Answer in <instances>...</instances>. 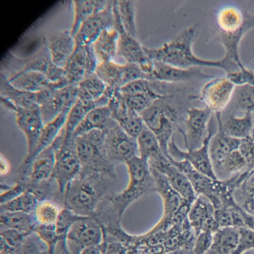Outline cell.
Masks as SVG:
<instances>
[{
  "instance_id": "obj_3",
  "label": "cell",
  "mask_w": 254,
  "mask_h": 254,
  "mask_svg": "<svg viewBox=\"0 0 254 254\" xmlns=\"http://www.w3.org/2000/svg\"><path fill=\"white\" fill-rule=\"evenodd\" d=\"M126 165L129 180L121 192L108 196L107 209L115 214L120 222L126 209L132 202L149 192L155 191V183L147 160L135 156L127 161Z\"/></svg>"
},
{
  "instance_id": "obj_42",
  "label": "cell",
  "mask_w": 254,
  "mask_h": 254,
  "mask_svg": "<svg viewBox=\"0 0 254 254\" xmlns=\"http://www.w3.org/2000/svg\"><path fill=\"white\" fill-rule=\"evenodd\" d=\"M38 202L35 195L27 191L7 203L0 204V211L34 213Z\"/></svg>"
},
{
  "instance_id": "obj_39",
  "label": "cell",
  "mask_w": 254,
  "mask_h": 254,
  "mask_svg": "<svg viewBox=\"0 0 254 254\" xmlns=\"http://www.w3.org/2000/svg\"><path fill=\"white\" fill-rule=\"evenodd\" d=\"M124 64L113 61L100 63L95 71L96 74L108 87L120 89L123 86Z\"/></svg>"
},
{
  "instance_id": "obj_4",
  "label": "cell",
  "mask_w": 254,
  "mask_h": 254,
  "mask_svg": "<svg viewBox=\"0 0 254 254\" xmlns=\"http://www.w3.org/2000/svg\"><path fill=\"white\" fill-rule=\"evenodd\" d=\"M105 136V131L95 129L74 138L81 165L80 171L100 172L117 178L116 165L106 154Z\"/></svg>"
},
{
  "instance_id": "obj_32",
  "label": "cell",
  "mask_w": 254,
  "mask_h": 254,
  "mask_svg": "<svg viewBox=\"0 0 254 254\" xmlns=\"http://www.w3.org/2000/svg\"><path fill=\"white\" fill-rule=\"evenodd\" d=\"M239 239V228H220L213 233L212 245L205 254H232L237 248Z\"/></svg>"
},
{
  "instance_id": "obj_48",
  "label": "cell",
  "mask_w": 254,
  "mask_h": 254,
  "mask_svg": "<svg viewBox=\"0 0 254 254\" xmlns=\"http://www.w3.org/2000/svg\"><path fill=\"white\" fill-rule=\"evenodd\" d=\"M34 230L49 247L51 254H53L55 247L59 240L56 229L55 224H38Z\"/></svg>"
},
{
  "instance_id": "obj_55",
  "label": "cell",
  "mask_w": 254,
  "mask_h": 254,
  "mask_svg": "<svg viewBox=\"0 0 254 254\" xmlns=\"http://www.w3.org/2000/svg\"><path fill=\"white\" fill-rule=\"evenodd\" d=\"M214 216L220 228L233 227L232 216L229 207L215 209Z\"/></svg>"
},
{
  "instance_id": "obj_51",
  "label": "cell",
  "mask_w": 254,
  "mask_h": 254,
  "mask_svg": "<svg viewBox=\"0 0 254 254\" xmlns=\"http://www.w3.org/2000/svg\"><path fill=\"white\" fill-rule=\"evenodd\" d=\"M226 77L235 85L248 84L254 86V73L245 67L227 74Z\"/></svg>"
},
{
  "instance_id": "obj_47",
  "label": "cell",
  "mask_w": 254,
  "mask_h": 254,
  "mask_svg": "<svg viewBox=\"0 0 254 254\" xmlns=\"http://www.w3.org/2000/svg\"><path fill=\"white\" fill-rule=\"evenodd\" d=\"M87 217L77 215L65 208L62 209L55 223L56 232L59 238L66 237L70 228L75 223Z\"/></svg>"
},
{
  "instance_id": "obj_54",
  "label": "cell",
  "mask_w": 254,
  "mask_h": 254,
  "mask_svg": "<svg viewBox=\"0 0 254 254\" xmlns=\"http://www.w3.org/2000/svg\"><path fill=\"white\" fill-rule=\"evenodd\" d=\"M239 149L246 159L249 172L254 170V141L251 137L242 139Z\"/></svg>"
},
{
  "instance_id": "obj_44",
  "label": "cell",
  "mask_w": 254,
  "mask_h": 254,
  "mask_svg": "<svg viewBox=\"0 0 254 254\" xmlns=\"http://www.w3.org/2000/svg\"><path fill=\"white\" fill-rule=\"evenodd\" d=\"M123 95L127 107L139 115L152 105L156 101L166 96L156 93Z\"/></svg>"
},
{
  "instance_id": "obj_43",
  "label": "cell",
  "mask_w": 254,
  "mask_h": 254,
  "mask_svg": "<svg viewBox=\"0 0 254 254\" xmlns=\"http://www.w3.org/2000/svg\"><path fill=\"white\" fill-rule=\"evenodd\" d=\"M121 22L126 31L136 38L135 5L129 0H115Z\"/></svg>"
},
{
  "instance_id": "obj_38",
  "label": "cell",
  "mask_w": 254,
  "mask_h": 254,
  "mask_svg": "<svg viewBox=\"0 0 254 254\" xmlns=\"http://www.w3.org/2000/svg\"><path fill=\"white\" fill-rule=\"evenodd\" d=\"M78 99L77 84H70L55 90L50 101V107L54 114L58 116L63 112H69Z\"/></svg>"
},
{
  "instance_id": "obj_26",
  "label": "cell",
  "mask_w": 254,
  "mask_h": 254,
  "mask_svg": "<svg viewBox=\"0 0 254 254\" xmlns=\"http://www.w3.org/2000/svg\"><path fill=\"white\" fill-rule=\"evenodd\" d=\"M241 140L227 135L218 127L217 132L209 140L208 148L214 173L231 151L239 148Z\"/></svg>"
},
{
  "instance_id": "obj_12",
  "label": "cell",
  "mask_w": 254,
  "mask_h": 254,
  "mask_svg": "<svg viewBox=\"0 0 254 254\" xmlns=\"http://www.w3.org/2000/svg\"><path fill=\"white\" fill-rule=\"evenodd\" d=\"M114 0H108L102 9L96 11L81 26L74 36L76 45H91L101 32L114 27Z\"/></svg>"
},
{
  "instance_id": "obj_24",
  "label": "cell",
  "mask_w": 254,
  "mask_h": 254,
  "mask_svg": "<svg viewBox=\"0 0 254 254\" xmlns=\"http://www.w3.org/2000/svg\"><path fill=\"white\" fill-rule=\"evenodd\" d=\"M153 61V68L151 74L153 81L172 83L188 81L196 77L214 78L211 75L204 74L198 69L191 68L182 69L170 65Z\"/></svg>"
},
{
  "instance_id": "obj_8",
  "label": "cell",
  "mask_w": 254,
  "mask_h": 254,
  "mask_svg": "<svg viewBox=\"0 0 254 254\" xmlns=\"http://www.w3.org/2000/svg\"><path fill=\"white\" fill-rule=\"evenodd\" d=\"M0 102L16 116L17 126L24 133L27 143V153L31 155L36 149L43 131L44 123L40 107L21 108L8 99L0 96Z\"/></svg>"
},
{
  "instance_id": "obj_21",
  "label": "cell",
  "mask_w": 254,
  "mask_h": 254,
  "mask_svg": "<svg viewBox=\"0 0 254 254\" xmlns=\"http://www.w3.org/2000/svg\"><path fill=\"white\" fill-rule=\"evenodd\" d=\"M46 43L53 63L64 68L76 46L75 38L70 31H55L49 35Z\"/></svg>"
},
{
  "instance_id": "obj_61",
  "label": "cell",
  "mask_w": 254,
  "mask_h": 254,
  "mask_svg": "<svg viewBox=\"0 0 254 254\" xmlns=\"http://www.w3.org/2000/svg\"><path fill=\"white\" fill-rule=\"evenodd\" d=\"M166 254H194L192 249L183 248L167 253Z\"/></svg>"
},
{
  "instance_id": "obj_19",
  "label": "cell",
  "mask_w": 254,
  "mask_h": 254,
  "mask_svg": "<svg viewBox=\"0 0 254 254\" xmlns=\"http://www.w3.org/2000/svg\"><path fill=\"white\" fill-rule=\"evenodd\" d=\"M69 112H63L53 120L46 124L43 130L36 149L33 153L26 156L16 173L25 177L28 175L29 167L35 157L51 146L64 127Z\"/></svg>"
},
{
  "instance_id": "obj_35",
  "label": "cell",
  "mask_w": 254,
  "mask_h": 254,
  "mask_svg": "<svg viewBox=\"0 0 254 254\" xmlns=\"http://www.w3.org/2000/svg\"><path fill=\"white\" fill-rule=\"evenodd\" d=\"M246 18L237 7L227 6L219 10L216 19L220 32L230 34L240 30L244 26Z\"/></svg>"
},
{
  "instance_id": "obj_56",
  "label": "cell",
  "mask_w": 254,
  "mask_h": 254,
  "mask_svg": "<svg viewBox=\"0 0 254 254\" xmlns=\"http://www.w3.org/2000/svg\"><path fill=\"white\" fill-rule=\"evenodd\" d=\"M26 191H27L24 186L15 183L11 189L0 193V204L9 202Z\"/></svg>"
},
{
  "instance_id": "obj_10",
  "label": "cell",
  "mask_w": 254,
  "mask_h": 254,
  "mask_svg": "<svg viewBox=\"0 0 254 254\" xmlns=\"http://www.w3.org/2000/svg\"><path fill=\"white\" fill-rule=\"evenodd\" d=\"M105 145L109 160L115 165L126 163L139 152L137 139L118 124L106 132Z\"/></svg>"
},
{
  "instance_id": "obj_22",
  "label": "cell",
  "mask_w": 254,
  "mask_h": 254,
  "mask_svg": "<svg viewBox=\"0 0 254 254\" xmlns=\"http://www.w3.org/2000/svg\"><path fill=\"white\" fill-rule=\"evenodd\" d=\"M113 90L107 88L104 95L99 99L93 101H86L78 99L70 110L64 127V139H70L78 126L87 114L92 109L107 106L113 94Z\"/></svg>"
},
{
  "instance_id": "obj_5",
  "label": "cell",
  "mask_w": 254,
  "mask_h": 254,
  "mask_svg": "<svg viewBox=\"0 0 254 254\" xmlns=\"http://www.w3.org/2000/svg\"><path fill=\"white\" fill-rule=\"evenodd\" d=\"M166 96L156 101L140 116L144 125L156 136L163 152L168 158V144L175 134L174 128L179 113L178 107L164 101Z\"/></svg>"
},
{
  "instance_id": "obj_7",
  "label": "cell",
  "mask_w": 254,
  "mask_h": 254,
  "mask_svg": "<svg viewBox=\"0 0 254 254\" xmlns=\"http://www.w3.org/2000/svg\"><path fill=\"white\" fill-rule=\"evenodd\" d=\"M170 162L183 172L191 184L196 195H201L207 198L215 209L221 208L230 196L227 190L229 183L214 180L196 170L188 161L177 160L170 155L168 158Z\"/></svg>"
},
{
  "instance_id": "obj_30",
  "label": "cell",
  "mask_w": 254,
  "mask_h": 254,
  "mask_svg": "<svg viewBox=\"0 0 254 254\" xmlns=\"http://www.w3.org/2000/svg\"><path fill=\"white\" fill-rule=\"evenodd\" d=\"M214 208L205 196L198 195L192 204L188 214L190 225L193 228L195 236L202 231L209 221L214 218Z\"/></svg>"
},
{
  "instance_id": "obj_37",
  "label": "cell",
  "mask_w": 254,
  "mask_h": 254,
  "mask_svg": "<svg viewBox=\"0 0 254 254\" xmlns=\"http://www.w3.org/2000/svg\"><path fill=\"white\" fill-rule=\"evenodd\" d=\"M74 15L70 33L74 37L82 24L94 12L104 8L108 0H75Z\"/></svg>"
},
{
  "instance_id": "obj_53",
  "label": "cell",
  "mask_w": 254,
  "mask_h": 254,
  "mask_svg": "<svg viewBox=\"0 0 254 254\" xmlns=\"http://www.w3.org/2000/svg\"><path fill=\"white\" fill-rule=\"evenodd\" d=\"M213 234L201 232L197 236L193 247L194 254H205L210 249L213 241Z\"/></svg>"
},
{
  "instance_id": "obj_40",
  "label": "cell",
  "mask_w": 254,
  "mask_h": 254,
  "mask_svg": "<svg viewBox=\"0 0 254 254\" xmlns=\"http://www.w3.org/2000/svg\"><path fill=\"white\" fill-rule=\"evenodd\" d=\"M77 85L78 99L86 101L97 100L104 95L107 87L95 72L86 76Z\"/></svg>"
},
{
  "instance_id": "obj_60",
  "label": "cell",
  "mask_w": 254,
  "mask_h": 254,
  "mask_svg": "<svg viewBox=\"0 0 254 254\" xmlns=\"http://www.w3.org/2000/svg\"><path fill=\"white\" fill-rule=\"evenodd\" d=\"M79 254H103L99 246H91L82 248Z\"/></svg>"
},
{
  "instance_id": "obj_17",
  "label": "cell",
  "mask_w": 254,
  "mask_h": 254,
  "mask_svg": "<svg viewBox=\"0 0 254 254\" xmlns=\"http://www.w3.org/2000/svg\"><path fill=\"white\" fill-rule=\"evenodd\" d=\"M108 105L113 119L128 134L137 138L143 128V121L140 115L127 107L119 89H115Z\"/></svg>"
},
{
  "instance_id": "obj_46",
  "label": "cell",
  "mask_w": 254,
  "mask_h": 254,
  "mask_svg": "<svg viewBox=\"0 0 254 254\" xmlns=\"http://www.w3.org/2000/svg\"><path fill=\"white\" fill-rule=\"evenodd\" d=\"M195 239L191 229H184L169 238L163 245L166 253L183 248L193 249Z\"/></svg>"
},
{
  "instance_id": "obj_29",
  "label": "cell",
  "mask_w": 254,
  "mask_h": 254,
  "mask_svg": "<svg viewBox=\"0 0 254 254\" xmlns=\"http://www.w3.org/2000/svg\"><path fill=\"white\" fill-rule=\"evenodd\" d=\"M215 114L218 127L226 134L241 139L251 137L253 126L252 113L242 116L229 115L224 121L220 119V113Z\"/></svg>"
},
{
  "instance_id": "obj_31",
  "label": "cell",
  "mask_w": 254,
  "mask_h": 254,
  "mask_svg": "<svg viewBox=\"0 0 254 254\" xmlns=\"http://www.w3.org/2000/svg\"><path fill=\"white\" fill-rule=\"evenodd\" d=\"M119 36L114 28L106 29L92 44L99 63L113 61L117 56Z\"/></svg>"
},
{
  "instance_id": "obj_50",
  "label": "cell",
  "mask_w": 254,
  "mask_h": 254,
  "mask_svg": "<svg viewBox=\"0 0 254 254\" xmlns=\"http://www.w3.org/2000/svg\"><path fill=\"white\" fill-rule=\"evenodd\" d=\"M239 239L237 248L232 254H242L254 249V230L246 228H239Z\"/></svg>"
},
{
  "instance_id": "obj_25",
  "label": "cell",
  "mask_w": 254,
  "mask_h": 254,
  "mask_svg": "<svg viewBox=\"0 0 254 254\" xmlns=\"http://www.w3.org/2000/svg\"><path fill=\"white\" fill-rule=\"evenodd\" d=\"M118 124L112 117L108 105L97 107L87 114L75 129L72 136L75 138L95 129L106 132Z\"/></svg>"
},
{
  "instance_id": "obj_15",
  "label": "cell",
  "mask_w": 254,
  "mask_h": 254,
  "mask_svg": "<svg viewBox=\"0 0 254 254\" xmlns=\"http://www.w3.org/2000/svg\"><path fill=\"white\" fill-rule=\"evenodd\" d=\"M211 136L210 132L200 148L184 151L177 145L174 134L168 144V154L175 160L188 161L198 171L214 180H217L209 154V143Z\"/></svg>"
},
{
  "instance_id": "obj_2",
  "label": "cell",
  "mask_w": 254,
  "mask_h": 254,
  "mask_svg": "<svg viewBox=\"0 0 254 254\" xmlns=\"http://www.w3.org/2000/svg\"><path fill=\"white\" fill-rule=\"evenodd\" d=\"M116 179L103 173L80 171L65 189L64 208L79 216L90 217Z\"/></svg>"
},
{
  "instance_id": "obj_52",
  "label": "cell",
  "mask_w": 254,
  "mask_h": 254,
  "mask_svg": "<svg viewBox=\"0 0 254 254\" xmlns=\"http://www.w3.org/2000/svg\"><path fill=\"white\" fill-rule=\"evenodd\" d=\"M25 235L13 229L1 230V242L12 249L19 246L22 242Z\"/></svg>"
},
{
  "instance_id": "obj_1",
  "label": "cell",
  "mask_w": 254,
  "mask_h": 254,
  "mask_svg": "<svg viewBox=\"0 0 254 254\" xmlns=\"http://www.w3.org/2000/svg\"><path fill=\"white\" fill-rule=\"evenodd\" d=\"M198 32L197 25H191L161 47L150 49L143 46V50L150 60L182 69L216 67L223 69L228 74L241 69L237 63L226 56L218 61L205 60L196 57L192 52V46Z\"/></svg>"
},
{
  "instance_id": "obj_23",
  "label": "cell",
  "mask_w": 254,
  "mask_h": 254,
  "mask_svg": "<svg viewBox=\"0 0 254 254\" xmlns=\"http://www.w3.org/2000/svg\"><path fill=\"white\" fill-rule=\"evenodd\" d=\"M55 161V152L51 145L35 157L29 167L27 179L19 184L25 186L28 190L30 186L49 180L52 177Z\"/></svg>"
},
{
  "instance_id": "obj_57",
  "label": "cell",
  "mask_w": 254,
  "mask_h": 254,
  "mask_svg": "<svg viewBox=\"0 0 254 254\" xmlns=\"http://www.w3.org/2000/svg\"><path fill=\"white\" fill-rule=\"evenodd\" d=\"M137 254H166L163 244L142 245L135 248Z\"/></svg>"
},
{
  "instance_id": "obj_16",
  "label": "cell",
  "mask_w": 254,
  "mask_h": 254,
  "mask_svg": "<svg viewBox=\"0 0 254 254\" xmlns=\"http://www.w3.org/2000/svg\"><path fill=\"white\" fill-rule=\"evenodd\" d=\"M149 168L154 180L155 191L160 194L163 201V216L159 223L170 227L174 225V214L185 200L172 187L163 174L150 165Z\"/></svg>"
},
{
  "instance_id": "obj_11",
  "label": "cell",
  "mask_w": 254,
  "mask_h": 254,
  "mask_svg": "<svg viewBox=\"0 0 254 254\" xmlns=\"http://www.w3.org/2000/svg\"><path fill=\"white\" fill-rule=\"evenodd\" d=\"M114 28L119 35L117 56L124 58L128 63L138 64L144 72L151 75L153 61L147 56L143 46L136 38L126 31L118 16L115 18Z\"/></svg>"
},
{
  "instance_id": "obj_45",
  "label": "cell",
  "mask_w": 254,
  "mask_h": 254,
  "mask_svg": "<svg viewBox=\"0 0 254 254\" xmlns=\"http://www.w3.org/2000/svg\"><path fill=\"white\" fill-rule=\"evenodd\" d=\"M62 209L52 200L39 202L34 212L35 218L40 224H55Z\"/></svg>"
},
{
  "instance_id": "obj_36",
  "label": "cell",
  "mask_w": 254,
  "mask_h": 254,
  "mask_svg": "<svg viewBox=\"0 0 254 254\" xmlns=\"http://www.w3.org/2000/svg\"><path fill=\"white\" fill-rule=\"evenodd\" d=\"M0 95L12 101L16 106L25 108L39 107L37 102L36 93L19 90L4 77L0 76Z\"/></svg>"
},
{
  "instance_id": "obj_9",
  "label": "cell",
  "mask_w": 254,
  "mask_h": 254,
  "mask_svg": "<svg viewBox=\"0 0 254 254\" xmlns=\"http://www.w3.org/2000/svg\"><path fill=\"white\" fill-rule=\"evenodd\" d=\"M212 111L207 106L190 107L187 110V118L185 121V130H180L183 134L188 151L200 148L210 133L208 123Z\"/></svg>"
},
{
  "instance_id": "obj_59",
  "label": "cell",
  "mask_w": 254,
  "mask_h": 254,
  "mask_svg": "<svg viewBox=\"0 0 254 254\" xmlns=\"http://www.w3.org/2000/svg\"><path fill=\"white\" fill-rule=\"evenodd\" d=\"M11 170V165L9 161L1 153L0 154V176L1 179L8 177Z\"/></svg>"
},
{
  "instance_id": "obj_58",
  "label": "cell",
  "mask_w": 254,
  "mask_h": 254,
  "mask_svg": "<svg viewBox=\"0 0 254 254\" xmlns=\"http://www.w3.org/2000/svg\"><path fill=\"white\" fill-rule=\"evenodd\" d=\"M127 247L121 242L112 241L107 244L103 254H126Z\"/></svg>"
},
{
  "instance_id": "obj_33",
  "label": "cell",
  "mask_w": 254,
  "mask_h": 254,
  "mask_svg": "<svg viewBox=\"0 0 254 254\" xmlns=\"http://www.w3.org/2000/svg\"><path fill=\"white\" fill-rule=\"evenodd\" d=\"M38 224L34 213L0 211L1 230L13 229L26 235L34 230Z\"/></svg>"
},
{
  "instance_id": "obj_14",
  "label": "cell",
  "mask_w": 254,
  "mask_h": 254,
  "mask_svg": "<svg viewBox=\"0 0 254 254\" xmlns=\"http://www.w3.org/2000/svg\"><path fill=\"white\" fill-rule=\"evenodd\" d=\"M235 86L226 77H214L202 87L200 99L212 112L221 113L230 102Z\"/></svg>"
},
{
  "instance_id": "obj_28",
  "label": "cell",
  "mask_w": 254,
  "mask_h": 254,
  "mask_svg": "<svg viewBox=\"0 0 254 254\" xmlns=\"http://www.w3.org/2000/svg\"><path fill=\"white\" fill-rule=\"evenodd\" d=\"M235 203L254 216V170L245 173L231 190Z\"/></svg>"
},
{
  "instance_id": "obj_13",
  "label": "cell",
  "mask_w": 254,
  "mask_h": 254,
  "mask_svg": "<svg viewBox=\"0 0 254 254\" xmlns=\"http://www.w3.org/2000/svg\"><path fill=\"white\" fill-rule=\"evenodd\" d=\"M92 44L76 45L64 68L70 84H78L86 76L95 72L99 64Z\"/></svg>"
},
{
  "instance_id": "obj_6",
  "label": "cell",
  "mask_w": 254,
  "mask_h": 254,
  "mask_svg": "<svg viewBox=\"0 0 254 254\" xmlns=\"http://www.w3.org/2000/svg\"><path fill=\"white\" fill-rule=\"evenodd\" d=\"M64 127L52 144L55 152V165L51 178L57 183L59 192H64L67 185L81 170L75 138L65 140Z\"/></svg>"
},
{
  "instance_id": "obj_63",
  "label": "cell",
  "mask_w": 254,
  "mask_h": 254,
  "mask_svg": "<svg viewBox=\"0 0 254 254\" xmlns=\"http://www.w3.org/2000/svg\"><path fill=\"white\" fill-rule=\"evenodd\" d=\"M242 254H254V249L247 251Z\"/></svg>"
},
{
  "instance_id": "obj_62",
  "label": "cell",
  "mask_w": 254,
  "mask_h": 254,
  "mask_svg": "<svg viewBox=\"0 0 254 254\" xmlns=\"http://www.w3.org/2000/svg\"><path fill=\"white\" fill-rule=\"evenodd\" d=\"M252 115L253 126V129H252L251 137L253 139V140L254 141V112L252 113Z\"/></svg>"
},
{
  "instance_id": "obj_34",
  "label": "cell",
  "mask_w": 254,
  "mask_h": 254,
  "mask_svg": "<svg viewBox=\"0 0 254 254\" xmlns=\"http://www.w3.org/2000/svg\"><path fill=\"white\" fill-rule=\"evenodd\" d=\"M136 139L141 158L148 161L161 160L167 157L156 136L144 125Z\"/></svg>"
},
{
  "instance_id": "obj_20",
  "label": "cell",
  "mask_w": 254,
  "mask_h": 254,
  "mask_svg": "<svg viewBox=\"0 0 254 254\" xmlns=\"http://www.w3.org/2000/svg\"><path fill=\"white\" fill-rule=\"evenodd\" d=\"M66 237L82 249L100 246L103 243L104 233L101 225L88 217L75 223L70 228Z\"/></svg>"
},
{
  "instance_id": "obj_27",
  "label": "cell",
  "mask_w": 254,
  "mask_h": 254,
  "mask_svg": "<svg viewBox=\"0 0 254 254\" xmlns=\"http://www.w3.org/2000/svg\"><path fill=\"white\" fill-rule=\"evenodd\" d=\"M6 79L15 88L26 92L38 93L49 88L54 89L45 74L35 70L22 71Z\"/></svg>"
},
{
  "instance_id": "obj_18",
  "label": "cell",
  "mask_w": 254,
  "mask_h": 254,
  "mask_svg": "<svg viewBox=\"0 0 254 254\" xmlns=\"http://www.w3.org/2000/svg\"><path fill=\"white\" fill-rule=\"evenodd\" d=\"M148 164L163 174L172 187L185 199L191 203L197 195L186 175L172 164L167 157L162 159L149 160Z\"/></svg>"
},
{
  "instance_id": "obj_49",
  "label": "cell",
  "mask_w": 254,
  "mask_h": 254,
  "mask_svg": "<svg viewBox=\"0 0 254 254\" xmlns=\"http://www.w3.org/2000/svg\"><path fill=\"white\" fill-rule=\"evenodd\" d=\"M119 89L123 94L157 93L153 89L151 81L143 79L133 81Z\"/></svg>"
},
{
  "instance_id": "obj_41",
  "label": "cell",
  "mask_w": 254,
  "mask_h": 254,
  "mask_svg": "<svg viewBox=\"0 0 254 254\" xmlns=\"http://www.w3.org/2000/svg\"><path fill=\"white\" fill-rule=\"evenodd\" d=\"M235 101L234 109L230 115H243L254 112V86L245 84L236 85L233 96Z\"/></svg>"
}]
</instances>
